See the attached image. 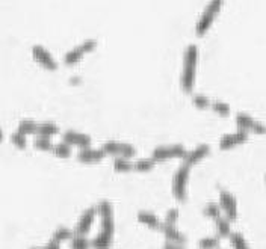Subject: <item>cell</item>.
Masks as SVG:
<instances>
[{
    "instance_id": "cell-1",
    "label": "cell",
    "mask_w": 266,
    "mask_h": 249,
    "mask_svg": "<svg viewBox=\"0 0 266 249\" xmlns=\"http://www.w3.org/2000/svg\"><path fill=\"white\" fill-rule=\"evenodd\" d=\"M197 63H198V47L195 44H189L183 56V70L180 76V86L185 93H192L194 89Z\"/></svg>"
},
{
    "instance_id": "cell-2",
    "label": "cell",
    "mask_w": 266,
    "mask_h": 249,
    "mask_svg": "<svg viewBox=\"0 0 266 249\" xmlns=\"http://www.w3.org/2000/svg\"><path fill=\"white\" fill-rule=\"evenodd\" d=\"M189 175H191V166L182 163L174 177H172V195L175 196L177 201L185 202L188 198V182H189Z\"/></svg>"
},
{
    "instance_id": "cell-3",
    "label": "cell",
    "mask_w": 266,
    "mask_h": 249,
    "mask_svg": "<svg viewBox=\"0 0 266 249\" xmlns=\"http://www.w3.org/2000/svg\"><path fill=\"white\" fill-rule=\"evenodd\" d=\"M223 3H224V2H221V0H213V2H210V3L206 6L204 12L201 14L199 20L197 21V26H195V33H197L198 36H204V35L209 32L210 26L213 25V21H215V18H216V15H218L219 11H221Z\"/></svg>"
},
{
    "instance_id": "cell-4",
    "label": "cell",
    "mask_w": 266,
    "mask_h": 249,
    "mask_svg": "<svg viewBox=\"0 0 266 249\" xmlns=\"http://www.w3.org/2000/svg\"><path fill=\"white\" fill-rule=\"evenodd\" d=\"M188 153L189 151L183 145L175 144V145H166V147L154 148L151 157L156 162H162V160H168V159H182V160H185V157L188 156Z\"/></svg>"
},
{
    "instance_id": "cell-5",
    "label": "cell",
    "mask_w": 266,
    "mask_h": 249,
    "mask_svg": "<svg viewBox=\"0 0 266 249\" xmlns=\"http://www.w3.org/2000/svg\"><path fill=\"white\" fill-rule=\"evenodd\" d=\"M106 154L117 157H124V159H132L136 154V150L132 144H126V142H117V141H109L104 142L103 147Z\"/></svg>"
},
{
    "instance_id": "cell-6",
    "label": "cell",
    "mask_w": 266,
    "mask_h": 249,
    "mask_svg": "<svg viewBox=\"0 0 266 249\" xmlns=\"http://www.w3.org/2000/svg\"><path fill=\"white\" fill-rule=\"evenodd\" d=\"M236 125H237V130L240 131H254L257 134H266V125L260 121H256L254 118H251L248 114H243V112H239L236 115Z\"/></svg>"
},
{
    "instance_id": "cell-7",
    "label": "cell",
    "mask_w": 266,
    "mask_h": 249,
    "mask_svg": "<svg viewBox=\"0 0 266 249\" xmlns=\"http://www.w3.org/2000/svg\"><path fill=\"white\" fill-rule=\"evenodd\" d=\"M219 207L226 213V218L230 222L237 219V201L232 192L221 189L219 190Z\"/></svg>"
},
{
    "instance_id": "cell-8",
    "label": "cell",
    "mask_w": 266,
    "mask_h": 249,
    "mask_svg": "<svg viewBox=\"0 0 266 249\" xmlns=\"http://www.w3.org/2000/svg\"><path fill=\"white\" fill-rule=\"evenodd\" d=\"M96 46H97V42H96L94 39H86V41L82 42L80 46H77V47H74L73 50L66 52V55L64 56V62H65L66 65L77 63L86 53L93 52V50L96 49Z\"/></svg>"
},
{
    "instance_id": "cell-9",
    "label": "cell",
    "mask_w": 266,
    "mask_h": 249,
    "mask_svg": "<svg viewBox=\"0 0 266 249\" xmlns=\"http://www.w3.org/2000/svg\"><path fill=\"white\" fill-rule=\"evenodd\" d=\"M32 56L33 59L39 63L42 68H46L49 71H56L58 70V62L55 61V58L52 56V53L47 49H44L42 46H33Z\"/></svg>"
},
{
    "instance_id": "cell-10",
    "label": "cell",
    "mask_w": 266,
    "mask_h": 249,
    "mask_svg": "<svg viewBox=\"0 0 266 249\" xmlns=\"http://www.w3.org/2000/svg\"><path fill=\"white\" fill-rule=\"evenodd\" d=\"M62 141L68 144V145H74V147H79L80 150H85V148H90L91 147V136L90 134H85V133H80V131H74V130H66L62 136Z\"/></svg>"
},
{
    "instance_id": "cell-11",
    "label": "cell",
    "mask_w": 266,
    "mask_h": 249,
    "mask_svg": "<svg viewBox=\"0 0 266 249\" xmlns=\"http://www.w3.org/2000/svg\"><path fill=\"white\" fill-rule=\"evenodd\" d=\"M96 215H97V210L94 207L86 209L80 215L79 220H77V225L74 228V234H77V236H86V233H90V230H91V227L94 223Z\"/></svg>"
},
{
    "instance_id": "cell-12",
    "label": "cell",
    "mask_w": 266,
    "mask_h": 249,
    "mask_svg": "<svg viewBox=\"0 0 266 249\" xmlns=\"http://www.w3.org/2000/svg\"><path fill=\"white\" fill-rule=\"evenodd\" d=\"M248 141V133L247 131H240L237 130L236 133H230V134H224L219 141V148L221 150H230L234 148L243 142Z\"/></svg>"
},
{
    "instance_id": "cell-13",
    "label": "cell",
    "mask_w": 266,
    "mask_h": 249,
    "mask_svg": "<svg viewBox=\"0 0 266 249\" xmlns=\"http://www.w3.org/2000/svg\"><path fill=\"white\" fill-rule=\"evenodd\" d=\"M161 233L165 236L166 242H171V243H175V245H182V246L188 243V237L177 227H171V225L162 223Z\"/></svg>"
},
{
    "instance_id": "cell-14",
    "label": "cell",
    "mask_w": 266,
    "mask_h": 249,
    "mask_svg": "<svg viewBox=\"0 0 266 249\" xmlns=\"http://www.w3.org/2000/svg\"><path fill=\"white\" fill-rule=\"evenodd\" d=\"M106 157V153L103 148H85L77 153V160L82 163H97Z\"/></svg>"
},
{
    "instance_id": "cell-15",
    "label": "cell",
    "mask_w": 266,
    "mask_h": 249,
    "mask_svg": "<svg viewBox=\"0 0 266 249\" xmlns=\"http://www.w3.org/2000/svg\"><path fill=\"white\" fill-rule=\"evenodd\" d=\"M210 154V145H207V144H201L198 147H195L192 151H189L188 153V156L185 157V160H183V163L185 165H188V166H194V165H197L199 160H203L206 156H209Z\"/></svg>"
},
{
    "instance_id": "cell-16",
    "label": "cell",
    "mask_w": 266,
    "mask_h": 249,
    "mask_svg": "<svg viewBox=\"0 0 266 249\" xmlns=\"http://www.w3.org/2000/svg\"><path fill=\"white\" fill-rule=\"evenodd\" d=\"M136 218H138V220H139L141 223L150 227L151 230H159V231H161V227H162V223H164L162 220H159V218H158L154 213H151V212H145V210L138 212Z\"/></svg>"
},
{
    "instance_id": "cell-17",
    "label": "cell",
    "mask_w": 266,
    "mask_h": 249,
    "mask_svg": "<svg viewBox=\"0 0 266 249\" xmlns=\"http://www.w3.org/2000/svg\"><path fill=\"white\" fill-rule=\"evenodd\" d=\"M58 131H59V128H58V125L55 124V123H41V124H38L35 136H38V138H49L50 139L52 136L58 134Z\"/></svg>"
},
{
    "instance_id": "cell-18",
    "label": "cell",
    "mask_w": 266,
    "mask_h": 249,
    "mask_svg": "<svg viewBox=\"0 0 266 249\" xmlns=\"http://www.w3.org/2000/svg\"><path fill=\"white\" fill-rule=\"evenodd\" d=\"M215 227H216V233H218V237H230L232 233V225H230V220L227 218H218L215 219Z\"/></svg>"
},
{
    "instance_id": "cell-19",
    "label": "cell",
    "mask_w": 266,
    "mask_h": 249,
    "mask_svg": "<svg viewBox=\"0 0 266 249\" xmlns=\"http://www.w3.org/2000/svg\"><path fill=\"white\" fill-rule=\"evenodd\" d=\"M73 237H74V231H73V230H70V228H66V227H59V228H56V231L53 233L52 240L61 245L62 242L71 240Z\"/></svg>"
},
{
    "instance_id": "cell-20",
    "label": "cell",
    "mask_w": 266,
    "mask_h": 249,
    "mask_svg": "<svg viewBox=\"0 0 266 249\" xmlns=\"http://www.w3.org/2000/svg\"><path fill=\"white\" fill-rule=\"evenodd\" d=\"M36 128H38V124L33 120H21L18 123L17 131H20L25 136H29V134H36Z\"/></svg>"
},
{
    "instance_id": "cell-21",
    "label": "cell",
    "mask_w": 266,
    "mask_h": 249,
    "mask_svg": "<svg viewBox=\"0 0 266 249\" xmlns=\"http://www.w3.org/2000/svg\"><path fill=\"white\" fill-rule=\"evenodd\" d=\"M154 165H156V160L153 157H150V159H139V160H136L133 163V169L141 171V172H148V171H151L154 168Z\"/></svg>"
},
{
    "instance_id": "cell-22",
    "label": "cell",
    "mask_w": 266,
    "mask_h": 249,
    "mask_svg": "<svg viewBox=\"0 0 266 249\" xmlns=\"http://www.w3.org/2000/svg\"><path fill=\"white\" fill-rule=\"evenodd\" d=\"M114 169L117 172H129L133 169V163L130 159H124V157H115L114 159Z\"/></svg>"
},
{
    "instance_id": "cell-23",
    "label": "cell",
    "mask_w": 266,
    "mask_h": 249,
    "mask_svg": "<svg viewBox=\"0 0 266 249\" xmlns=\"http://www.w3.org/2000/svg\"><path fill=\"white\" fill-rule=\"evenodd\" d=\"M70 248L71 249H91V240L86 239V236H77L74 234V237L70 242Z\"/></svg>"
},
{
    "instance_id": "cell-24",
    "label": "cell",
    "mask_w": 266,
    "mask_h": 249,
    "mask_svg": "<svg viewBox=\"0 0 266 249\" xmlns=\"http://www.w3.org/2000/svg\"><path fill=\"white\" fill-rule=\"evenodd\" d=\"M219 246V237L218 236H207L198 240L199 249H216Z\"/></svg>"
},
{
    "instance_id": "cell-25",
    "label": "cell",
    "mask_w": 266,
    "mask_h": 249,
    "mask_svg": "<svg viewBox=\"0 0 266 249\" xmlns=\"http://www.w3.org/2000/svg\"><path fill=\"white\" fill-rule=\"evenodd\" d=\"M33 147L36 150H41V151H52L53 153V148H55V144L49 139V138H36L33 141Z\"/></svg>"
},
{
    "instance_id": "cell-26",
    "label": "cell",
    "mask_w": 266,
    "mask_h": 249,
    "mask_svg": "<svg viewBox=\"0 0 266 249\" xmlns=\"http://www.w3.org/2000/svg\"><path fill=\"white\" fill-rule=\"evenodd\" d=\"M53 154L59 159H68L71 156V145L65 144L64 141L59 142V144H55V148H53Z\"/></svg>"
},
{
    "instance_id": "cell-27",
    "label": "cell",
    "mask_w": 266,
    "mask_h": 249,
    "mask_svg": "<svg viewBox=\"0 0 266 249\" xmlns=\"http://www.w3.org/2000/svg\"><path fill=\"white\" fill-rule=\"evenodd\" d=\"M203 213H204V216H207V218L215 220V219L221 218V207H219V204H216V202H209V204L204 207Z\"/></svg>"
},
{
    "instance_id": "cell-28",
    "label": "cell",
    "mask_w": 266,
    "mask_h": 249,
    "mask_svg": "<svg viewBox=\"0 0 266 249\" xmlns=\"http://www.w3.org/2000/svg\"><path fill=\"white\" fill-rule=\"evenodd\" d=\"M230 243H232L233 249H250L242 233H233L230 236Z\"/></svg>"
},
{
    "instance_id": "cell-29",
    "label": "cell",
    "mask_w": 266,
    "mask_h": 249,
    "mask_svg": "<svg viewBox=\"0 0 266 249\" xmlns=\"http://www.w3.org/2000/svg\"><path fill=\"white\" fill-rule=\"evenodd\" d=\"M11 142H12L17 148H20V150H25V148L28 147L26 136L21 134L20 131H14V133H11Z\"/></svg>"
},
{
    "instance_id": "cell-30",
    "label": "cell",
    "mask_w": 266,
    "mask_h": 249,
    "mask_svg": "<svg viewBox=\"0 0 266 249\" xmlns=\"http://www.w3.org/2000/svg\"><path fill=\"white\" fill-rule=\"evenodd\" d=\"M212 109H213V112H216V114H219V115H223V117L230 115V106H229L227 103L215 101V103H212Z\"/></svg>"
},
{
    "instance_id": "cell-31",
    "label": "cell",
    "mask_w": 266,
    "mask_h": 249,
    "mask_svg": "<svg viewBox=\"0 0 266 249\" xmlns=\"http://www.w3.org/2000/svg\"><path fill=\"white\" fill-rule=\"evenodd\" d=\"M192 101H194V104L198 107V109H207V107H212V103H210V100L206 97V95H201V94H197V95H194V98H192Z\"/></svg>"
},
{
    "instance_id": "cell-32",
    "label": "cell",
    "mask_w": 266,
    "mask_h": 249,
    "mask_svg": "<svg viewBox=\"0 0 266 249\" xmlns=\"http://www.w3.org/2000/svg\"><path fill=\"white\" fill-rule=\"evenodd\" d=\"M177 220H179V210H177V209H169V212L166 213L164 223L171 225V227H175Z\"/></svg>"
},
{
    "instance_id": "cell-33",
    "label": "cell",
    "mask_w": 266,
    "mask_h": 249,
    "mask_svg": "<svg viewBox=\"0 0 266 249\" xmlns=\"http://www.w3.org/2000/svg\"><path fill=\"white\" fill-rule=\"evenodd\" d=\"M42 249H61V245L56 243V242H53V240H50L46 246H42Z\"/></svg>"
},
{
    "instance_id": "cell-34",
    "label": "cell",
    "mask_w": 266,
    "mask_h": 249,
    "mask_svg": "<svg viewBox=\"0 0 266 249\" xmlns=\"http://www.w3.org/2000/svg\"><path fill=\"white\" fill-rule=\"evenodd\" d=\"M162 249H183L180 245H175V243H171V242H165L164 248Z\"/></svg>"
},
{
    "instance_id": "cell-35",
    "label": "cell",
    "mask_w": 266,
    "mask_h": 249,
    "mask_svg": "<svg viewBox=\"0 0 266 249\" xmlns=\"http://www.w3.org/2000/svg\"><path fill=\"white\" fill-rule=\"evenodd\" d=\"M32 249H42V248H32Z\"/></svg>"
},
{
    "instance_id": "cell-36",
    "label": "cell",
    "mask_w": 266,
    "mask_h": 249,
    "mask_svg": "<svg viewBox=\"0 0 266 249\" xmlns=\"http://www.w3.org/2000/svg\"><path fill=\"white\" fill-rule=\"evenodd\" d=\"M265 182H266V175H265Z\"/></svg>"
}]
</instances>
